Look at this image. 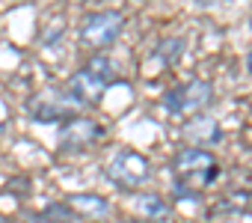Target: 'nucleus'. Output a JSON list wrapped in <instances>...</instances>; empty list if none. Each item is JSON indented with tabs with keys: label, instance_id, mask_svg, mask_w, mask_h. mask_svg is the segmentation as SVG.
<instances>
[{
	"label": "nucleus",
	"instance_id": "f257e3e1",
	"mask_svg": "<svg viewBox=\"0 0 252 223\" xmlns=\"http://www.w3.org/2000/svg\"><path fill=\"white\" fill-rule=\"evenodd\" d=\"M149 173H152L149 161H146L140 152H131V149H122V152L107 164V176H110L119 187H128V190L146 185V182H149Z\"/></svg>",
	"mask_w": 252,
	"mask_h": 223
},
{
	"label": "nucleus",
	"instance_id": "f03ea898",
	"mask_svg": "<svg viewBox=\"0 0 252 223\" xmlns=\"http://www.w3.org/2000/svg\"><path fill=\"white\" fill-rule=\"evenodd\" d=\"M122 27H125L122 12H116V9L95 12V15H89V18L83 21L80 39H83V45H89V48H107V45H113V42L122 36Z\"/></svg>",
	"mask_w": 252,
	"mask_h": 223
},
{
	"label": "nucleus",
	"instance_id": "7ed1b4c3",
	"mask_svg": "<svg viewBox=\"0 0 252 223\" xmlns=\"http://www.w3.org/2000/svg\"><path fill=\"white\" fill-rule=\"evenodd\" d=\"M175 173H178L184 182L202 187V185H211V182L217 179V161H214L211 152L193 146V149H184V152L175 155Z\"/></svg>",
	"mask_w": 252,
	"mask_h": 223
},
{
	"label": "nucleus",
	"instance_id": "20e7f679",
	"mask_svg": "<svg viewBox=\"0 0 252 223\" xmlns=\"http://www.w3.org/2000/svg\"><path fill=\"white\" fill-rule=\"evenodd\" d=\"M211 95H214V89H211L208 80H190V83L166 92L163 104L172 110V113H193V110H202L211 101Z\"/></svg>",
	"mask_w": 252,
	"mask_h": 223
},
{
	"label": "nucleus",
	"instance_id": "39448f33",
	"mask_svg": "<svg viewBox=\"0 0 252 223\" xmlns=\"http://www.w3.org/2000/svg\"><path fill=\"white\" fill-rule=\"evenodd\" d=\"M101 134H104V128H101L98 122L77 116V119H68V122L63 125V131H60V143L68 146V149H83V146L95 143Z\"/></svg>",
	"mask_w": 252,
	"mask_h": 223
},
{
	"label": "nucleus",
	"instance_id": "423d86ee",
	"mask_svg": "<svg viewBox=\"0 0 252 223\" xmlns=\"http://www.w3.org/2000/svg\"><path fill=\"white\" fill-rule=\"evenodd\" d=\"M68 92H71V98H74L77 104H98V101L104 98V92H107V83L98 80L92 72L80 69L77 74H71V80H68Z\"/></svg>",
	"mask_w": 252,
	"mask_h": 223
},
{
	"label": "nucleus",
	"instance_id": "0eeeda50",
	"mask_svg": "<svg viewBox=\"0 0 252 223\" xmlns=\"http://www.w3.org/2000/svg\"><path fill=\"white\" fill-rule=\"evenodd\" d=\"M74 107V98L71 95H63V92H48L42 98H33L30 110L36 119H45V122H54V119H63L68 116V110Z\"/></svg>",
	"mask_w": 252,
	"mask_h": 223
},
{
	"label": "nucleus",
	"instance_id": "6e6552de",
	"mask_svg": "<svg viewBox=\"0 0 252 223\" xmlns=\"http://www.w3.org/2000/svg\"><path fill=\"white\" fill-rule=\"evenodd\" d=\"M65 208L74 211L77 217H86V220H101L110 214V202L98 193H68Z\"/></svg>",
	"mask_w": 252,
	"mask_h": 223
},
{
	"label": "nucleus",
	"instance_id": "1a4fd4ad",
	"mask_svg": "<svg viewBox=\"0 0 252 223\" xmlns=\"http://www.w3.org/2000/svg\"><path fill=\"white\" fill-rule=\"evenodd\" d=\"M184 137L196 146V149H205V146H214V143H220V137H222V131H220V125H217V119H211V116H193L187 125H184Z\"/></svg>",
	"mask_w": 252,
	"mask_h": 223
},
{
	"label": "nucleus",
	"instance_id": "9d476101",
	"mask_svg": "<svg viewBox=\"0 0 252 223\" xmlns=\"http://www.w3.org/2000/svg\"><path fill=\"white\" fill-rule=\"evenodd\" d=\"M137 211H140L143 217H149V220H166V217H169V205H166L160 196H155V193L137 196Z\"/></svg>",
	"mask_w": 252,
	"mask_h": 223
},
{
	"label": "nucleus",
	"instance_id": "9b49d317",
	"mask_svg": "<svg viewBox=\"0 0 252 223\" xmlns=\"http://www.w3.org/2000/svg\"><path fill=\"white\" fill-rule=\"evenodd\" d=\"M86 72H92L98 80H104L107 86L116 80V72H113V66H110V60L107 57H92V63L86 66Z\"/></svg>",
	"mask_w": 252,
	"mask_h": 223
},
{
	"label": "nucleus",
	"instance_id": "f8f14e48",
	"mask_svg": "<svg viewBox=\"0 0 252 223\" xmlns=\"http://www.w3.org/2000/svg\"><path fill=\"white\" fill-rule=\"evenodd\" d=\"M246 66H249V72H252V54H249V57H246Z\"/></svg>",
	"mask_w": 252,
	"mask_h": 223
},
{
	"label": "nucleus",
	"instance_id": "ddd939ff",
	"mask_svg": "<svg viewBox=\"0 0 252 223\" xmlns=\"http://www.w3.org/2000/svg\"><path fill=\"white\" fill-rule=\"evenodd\" d=\"M128 223H134V220H128Z\"/></svg>",
	"mask_w": 252,
	"mask_h": 223
}]
</instances>
